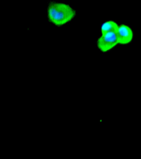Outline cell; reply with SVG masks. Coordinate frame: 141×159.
I'll return each mask as SVG.
<instances>
[{"instance_id": "6da1fadb", "label": "cell", "mask_w": 141, "mask_h": 159, "mask_svg": "<svg viewBox=\"0 0 141 159\" xmlns=\"http://www.w3.org/2000/svg\"><path fill=\"white\" fill-rule=\"evenodd\" d=\"M49 21L56 26H63L72 20L76 15L75 11L68 4L50 2L47 9Z\"/></svg>"}, {"instance_id": "3957f363", "label": "cell", "mask_w": 141, "mask_h": 159, "mask_svg": "<svg viewBox=\"0 0 141 159\" xmlns=\"http://www.w3.org/2000/svg\"><path fill=\"white\" fill-rule=\"evenodd\" d=\"M117 35L119 44L126 45L130 43L133 39V30L129 26L124 24L119 26Z\"/></svg>"}, {"instance_id": "7a4b0ae2", "label": "cell", "mask_w": 141, "mask_h": 159, "mask_svg": "<svg viewBox=\"0 0 141 159\" xmlns=\"http://www.w3.org/2000/svg\"><path fill=\"white\" fill-rule=\"evenodd\" d=\"M118 44L117 33L114 32L101 34L98 39L96 43L98 48L104 52L111 50Z\"/></svg>"}, {"instance_id": "277c9868", "label": "cell", "mask_w": 141, "mask_h": 159, "mask_svg": "<svg viewBox=\"0 0 141 159\" xmlns=\"http://www.w3.org/2000/svg\"><path fill=\"white\" fill-rule=\"evenodd\" d=\"M119 25L115 21L109 20L104 23L101 26V34H104L107 33L114 32L118 33L119 29Z\"/></svg>"}]
</instances>
